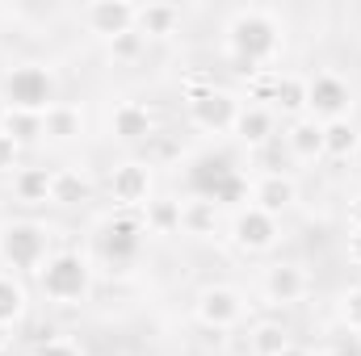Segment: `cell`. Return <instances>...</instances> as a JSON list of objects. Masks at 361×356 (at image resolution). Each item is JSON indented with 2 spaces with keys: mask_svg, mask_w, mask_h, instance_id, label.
Instances as JSON below:
<instances>
[{
  "mask_svg": "<svg viewBox=\"0 0 361 356\" xmlns=\"http://www.w3.org/2000/svg\"><path fill=\"white\" fill-rule=\"evenodd\" d=\"M261 293H265L269 306H294V302H302L311 293V276H307V268L294 265V260H277L261 276Z\"/></svg>",
  "mask_w": 361,
  "mask_h": 356,
  "instance_id": "8fae6325",
  "label": "cell"
},
{
  "mask_svg": "<svg viewBox=\"0 0 361 356\" xmlns=\"http://www.w3.org/2000/svg\"><path fill=\"white\" fill-rule=\"evenodd\" d=\"M92 184L85 172H76V168H63V172H55V189H51V205H80V201H89Z\"/></svg>",
  "mask_w": 361,
  "mask_h": 356,
  "instance_id": "484cf974",
  "label": "cell"
},
{
  "mask_svg": "<svg viewBox=\"0 0 361 356\" xmlns=\"http://www.w3.org/2000/svg\"><path fill=\"white\" fill-rule=\"evenodd\" d=\"M231 243L244 256H265L281 243V218H273L257 205H240L231 218Z\"/></svg>",
  "mask_w": 361,
  "mask_h": 356,
  "instance_id": "8992f818",
  "label": "cell"
},
{
  "mask_svg": "<svg viewBox=\"0 0 361 356\" xmlns=\"http://www.w3.org/2000/svg\"><path fill=\"white\" fill-rule=\"evenodd\" d=\"M281 356H311V352H307V348H298V344H290V348H286Z\"/></svg>",
  "mask_w": 361,
  "mask_h": 356,
  "instance_id": "d590c367",
  "label": "cell"
},
{
  "mask_svg": "<svg viewBox=\"0 0 361 356\" xmlns=\"http://www.w3.org/2000/svg\"><path fill=\"white\" fill-rule=\"evenodd\" d=\"M34 276H38V289L55 306H80L92 289V265L80 252H51V260Z\"/></svg>",
  "mask_w": 361,
  "mask_h": 356,
  "instance_id": "7a4b0ae2",
  "label": "cell"
},
{
  "mask_svg": "<svg viewBox=\"0 0 361 356\" xmlns=\"http://www.w3.org/2000/svg\"><path fill=\"white\" fill-rule=\"evenodd\" d=\"M286 147H290V155L294 160H319L324 155V122H315V117H294L290 126H286Z\"/></svg>",
  "mask_w": 361,
  "mask_h": 356,
  "instance_id": "e0dca14e",
  "label": "cell"
},
{
  "mask_svg": "<svg viewBox=\"0 0 361 356\" xmlns=\"http://www.w3.org/2000/svg\"><path fill=\"white\" fill-rule=\"evenodd\" d=\"M185 109H189L193 130H202V134H231V130H235V122H240L244 101H240L231 89H219V84H214L206 96L189 101Z\"/></svg>",
  "mask_w": 361,
  "mask_h": 356,
  "instance_id": "52a82bcc",
  "label": "cell"
},
{
  "mask_svg": "<svg viewBox=\"0 0 361 356\" xmlns=\"http://www.w3.org/2000/svg\"><path fill=\"white\" fill-rule=\"evenodd\" d=\"M8 348H13V327H4V323H0V356L8 352Z\"/></svg>",
  "mask_w": 361,
  "mask_h": 356,
  "instance_id": "e575fe53",
  "label": "cell"
},
{
  "mask_svg": "<svg viewBox=\"0 0 361 356\" xmlns=\"http://www.w3.org/2000/svg\"><path fill=\"white\" fill-rule=\"evenodd\" d=\"M135 17H139V4H130V0H92V4L80 8L85 30L92 38H101V42H114V38L130 34Z\"/></svg>",
  "mask_w": 361,
  "mask_h": 356,
  "instance_id": "30bf717a",
  "label": "cell"
},
{
  "mask_svg": "<svg viewBox=\"0 0 361 356\" xmlns=\"http://www.w3.org/2000/svg\"><path fill=\"white\" fill-rule=\"evenodd\" d=\"M0 130L13 134L21 147H25V143H38V139H42V113H17V109H4V113H0Z\"/></svg>",
  "mask_w": 361,
  "mask_h": 356,
  "instance_id": "4316f807",
  "label": "cell"
},
{
  "mask_svg": "<svg viewBox=\"0 0 361 356\" xmlns=\"http://www.w3.org/2000/svg\"><path fill=\"white\" fill-rule=\"evenodd\" d=\"M357 147H361V130L349 122V117L324 122V155H332V160H349V155H357Z\"/></svg>",
  "mask_w": 361,
  "mask_h": 356,
  "instance_id": "603a6c76",
  "label": "cell"
},
{
  "mask_svg": "<svg viewBox=\"0 0 361 356\" xmlns=\"http://www.w3.org/2000/svg\"><path fill=\"white\" fill-rule=\"evenodd\" d=\"M55 189V172L51 168H17L13 172V197L25 205H47Z\"/></svg>",
  "mask_w": 361,
  "mask_h": 356,
  "instance_id": "7402d4cb",
  "label": "cell"
},
{
  "mask_svg": "<svg viewBox=\"0 0 361 356\" xmlns=\"http://www.w3.org/2000/svg\"><path fill=\"white\" fill-rule=\"evenodd\" d=\"M349 227H361V197L349 201Z\"/></svg>",
  "mask_w": 361,
  "mask_h": 356,
  "instance_id": "836d02e7",
  "label": "cell"
},
{
  "mask_svg": "<svg viewBox=\"0 0 361 356\" xmlns=\"http://www.w3.org/2000/svg\"><path fill=\"white\" fill-rule=\"evenodd\" d=\"M244 314H248V298L235 285H206L193 298V319L210 331H231L244 323Z\"/></svg>",
  "mask_w": 361,
  "mask_h": 356,
  "instance_id": "5b68a950",
  "label": "cell"
},
{
  "mask_svg": "<svg viewBox=\"0 0 361 356\" xmlns=\"http://www.w3.org/2000/svg\"><path fill=\"white\" fill-rule=\"evenodd\" d=\"M345 256H349V265L361 268V227H349V239H345Z\"/></svg>",
  "mask_w": 361,
  "mask_h": 356,
  "instance_id": "d6a6232c",
  "label": "cell"
},
{
  "mask_svg": "<svg viewBox=\"0 0 361 356\" xmlns=\"http://www.w3.org/2000/svg\"><path fill=\"white\" fill-rule=\"evenodd\" d=\"M51 231L34 218H17L0 227V265L13 272H38L51 260Z\"/></svg>",
  "mask_w": 361,
  "mask_h": 356,
  "instance_id": "277c9868",
  "label": "cell"
},
{
  "mask_svg": "<svg viewBox=\"0 0 361 356\" xmlns=\"http://www.w3.org/2000/svg\"><path fill=\"white\" fill-rule=\"evenodd\" d=\"M34 356H85V348L76 344V340H42Z\"/></svg>",
  "mask_w": 361,
  "mask_h": 356,
  "instance_id": "1f68e13d",
  "label": "cell"
},
{
  "mask_svg": "<svg viewBox=\"0 0 361 356\" xmlns=\"http://www.w3.org/2000/svg\"><path fill=\"white\" fill-rule=\"evenodd\" d=\"M273 113H286L290 122L294 117H307V76H294V72H281L277 76V89H273Z\"/></svg>",
  "mask_w": 361,
  "mask_h": 356,
  "instance_id": "44dd1931",
  "label": "cell"
},
{
  "mask_svg": "<svg viewBox=\"0 0 361 356\" xmlns=\"http://www.w3.org/2000/svg\"><path fill=\"white\" fill-rule=\"evenodd\" d=\"M139 218H143V231L147 235H180V201L177 197H152L143 210H139Z\"/></svg>",
  "mask_w": 361,
  "mask_h": 356,
  "instance_id": "ffe728a7",
  "label": "cell"
},
{
  "mask_svg": "<svg viewBox=\"0 0 361 356\" xmlns=\"http://www.w3.org/2000/svg\"><path fill=\"white\" fill-rule=\"evenodd\" d=\"M152 164H143V160H122V164H114V172L105 180V193H109V201L118 205V210H130V214H139L147 201H152Z\"/></svg>",
  "mask_w": 361,
  "mask_h": 356,
  "instance_id": "ba28073f",
  "label": "cell"
},
{
  "mask_svg": "<svg viewBox=\"0 0 361 356\" xmlns=\"http://www.w3.org/2000/svg\"><path fill=\"white\" fill-rule=\"evenodd\" d=\"M223 51L244 76L265 72L286 51V25L269 8H257V4L252 8H235L227 17V30H223Z\"/></svg>",
  "mask_w": 361,
  "mask_h": 356,
  "instance_id": "6da1fadb",
  "label": "cell"
},
{
  "mask_svg": "<svg viewBox=\"0 0 361 356\" xmlns=\"http://www.w3.org/2000/svg\"><path fill=\"white\" fill-rule=\"evenodd\" d=\"M332 356H357V352H349V348H341V352H332Z\"/></svg>",
  "mask_w": 361,
  "mask_h": 356,
  "instance_id": "8d00e7d4",
  "label": "cell"
},
{
  "mask_svg": "<svg viewBox=\"0 0 361 356\" xmlns=\"http://www.w3.org/2000/svg\"><path fill=\"white\" fill-rule=\"evenodd\" d=\"M231 134L240 143H248V147H265V143H273V134H277V113H273L269 105H248L244 101L240 122H235Z\"/></svg>",
  "mask_w": 361,
  "mask_h": 356,
  "instance_id": "9a60e30c",
  "label": "cell"
},
{
  "mask_svg": "<svg viewBox=\"0 0 361 356\" xmlns=\"http://www.w3.org/2000/svg\"><path fill=\"white\" fill-rule=\"evenodd\" d=\"M25 306H30L25 285H21L17 276L0 272V323H4V327H17V323H21V314H25Z\"/></svg>",
  "mask_w": 361,
  "mask_h": 356,
  "instance_id": "d4e9b609",
  "label": "cell"
},
{
  "mask_svg": "<svg viewBox=\"0 0 361 356\" xmlns=\"http://www.w3.org/2000/svg\"><path fill=\"white\" fill-rule=\"evenodd\" d=\"M294 201H298V180L290 177V172H265V177L252 184V201L248 205H257V210H265L273 218H281Z\"/></svg>",
  "mask_w": 361,
  "mask_h": 356,
  "instance_id": "4fadbf2b",
  "label": "cell"
},
{
  "mask_svg": "<svg viewBox=\"0 0 361 356\" xmlns=\"http://www.w3.org/2000/svg\"><path fill=\"white\" fill-rule=\"evenodd\" d=\"M0 101L17 113H47L55 105V72L47 63H13L0 76Z\"/></svg>",
  "mask_w": 361,
  "mask_h": 356,
  "instance_id": "3957f363",
  "label": "cell"
},
{
  "mask_svg": "<svg viewBox=\"0 0 361 356\" xmlns=\"http://www.w3.org/2000/svg\"><path fill=\"white\" fill-rule=\"evenodd\" d=\"M143 218L139 214H130V210H118V218L105 227V235H101V243H105V256L109 260H130L135 252H139V243H143Z\"/></svg>",
  "mask_w": 361,
  "mask_h": 356,
  "instance_id": "5bb4252c",
  "label": "cell"
},
{
  "mask_svg": "<svg viewBox=\"0 0 361 356\" xmlns=\"http://www.w3.org/2000/svg\"><path fill=\"white\" fill-rule=\"evenodd\" d=\"M17 168H21V143L0 130V177L4 172H17Z\"/></svg>",
  "mask_w": 361,
  "mask_h": 356,
  "instance_id": "4dcf8cb0",
  "label": "cell"
},
{
  "mask_svg": "<svg viewBox=\"0 0 361 356\" xmlns=\"http://www.w3.org/2000/svg\"><path fill=\"white\" fill-rule=\"evenodd\" d=\"M336 319L361 336V285H349V289H341V298H336Z\"/></svg>",
  "mask_w": 361,
  "mask_h": 356,
  "instance_id": "83f0119b",
  "label": "cell"
},
{
  "mask_svg": "<svg viewBox=\"0 0 361 356\" xmlns=\"http://www.w3.org/2000/svg\"><path fill=\"white\" fill-rule=\"evenodd\" d=\"M290 344H294L290 331H286L281 323H273V319L257 323V327L248 331V348H252V356H281Z\"/></svg>",
  "mask_w": 361,
  "mask_h": 356,
  "instance_id": "cb8c5ba5",
  "label": "cell"
},
{
  "mask_svg": "<svg viewBox=\"0 0 361 356\" xmlns=\"http://www.w3.org/2000/svg\"><path fill=\"white\" fill-rule=\"evenodd\" d=\"M80 130H85V113L68 101H55L42 113V139H51V143H72V139H80Z\"/></svg>",
  "mask_w": 361,
  "mask_h": 356,
  "instance_id": "d6986e66",
  "label": "cell"
},
{
  "mask_svg": "<svg viewBox=\"0 0 361 356\" xmlns=\"http://www.w3.org/2000/svg\"><path fill=\"white\" fill-rule=\"evenodd\" d=\"M180 25V8L177 4H160V0H152V4H139V17H135V34H143L147 42L152 38H173Z\"/></svg>",
  "mask_w": 361,
  "mask_h": 356,
  "instance_id": "ac0fdd59",
  "label": "cell"
},
{
  "mask_svg": "<svg viewBox=\"0 0 361 356\" xmlns=\"http://www.w3.org/2000/svg\"><path fill=\"white\" fill-rule=\"evenodd\" d=\"M109 139L135 147V143H152L156 139V113L143 101H118L109 109Z\"/></svg>",
  "mask_w": 361,
  "mask_h": 356,
  "instance_id": "7c38bea8",
  "label": "cell"
},
{
  "mask_svg": "<svg viewBox=\"0 0 361 356\" xmlns=\"http://www.w3.org/2000/svg\"><path fill=\"white\" fill-rule=\"evenodd\" d=\"M277 68H265V72H252L248 76V105H273V89H277Z\"/></svg>",
  "mask_w": 361,
  "mask_h": 356,
  "instance_id": "f546056e",
  "label": "cell"
},
{
  "mask_svg": "<svg viewBox=\"0 0 361 356\" xmlns=\"http://www.w3.org/2000/svg\"><path fill=\"white\" fill-rule=\"evenodd\" d=\"M349 105H353V89L336 72H319L307 80V117L336 122V117H349Z\"/></svg>",
  "mask_w": 361,
  "mask_h": 356,
  "instance_id": "9c48e42d",
  "label": "cell"
},
{
  "mask_svg": "<svg viewBox=\"0 0 361 356\" xmlns=\"http://www.w3.org/2000/svg\"><path fill=\"white\" fill-rule=\"evenodd\" d=\"M180 231L193 235V239H210L219 231V201L206 197V193L180 201Z\"/></svg>",
  "mask_w": 361,
  "mask_h": 356,
  "instance_id": "2e32d148",
  "label": "cell"
},
{
  "mask_svg": "<svg viewBox=\"0 0 361 356\" xmlns=\"http://www.w3.org/2000/svg\"><path fill=\"white\" fill-rule=\"evenodd\" d=\"M109 46V63H135L143 51H147V38L143 34H122V38H114V42H105Z\"/></svg>",
  "mask_w": 361,
  "mask_h": 356,
  "instance_id": "f1b7e54d",
  "label": "cell"
}]
</instances>
